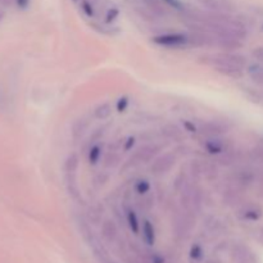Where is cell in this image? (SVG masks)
<instances>
[{
	"label": "cell",
	"instance_id": "obj_1",
	"mask_svg": "<svg viewBox=\"0 0 263 263\" xmlns=\"http://www.w3.org/2000/svg\"><path fill=\"white\" fill-rule=\"evenodd\" d=\"M152 43L168 49H184L190 46V37L186 32H164L153 36Z\"/></svg>",
	"mask_w": 263,
	"mask_h": 263
},
{
	"label": "cell",
	"instance_id": "obj_2",
	"mask_svg": "<svg viewBox=\"0 0 263 263\" xmlns=\"http://www.w3.org/2000/svg\"><path fill=\"white\" fill-rule=\"evenodd\" d=\"M161 149L162 146L158 145V144H145V145L140 146L128 158L126 167H136L139 164L149 163L161 152Z\"/></svg>",
	"mask_w": 263,
	"mask_h": 263
},
{
	"label": "cell",
	"instance_id": "obj_3",
	"mask_svg": "<svg viewBox=\"0 0 263 263\" xmlns=\"http://www.w3.org/2000/svg\"><path fill=\"white\" fill-rule=\"evenodd\" d=\"M233 176V182L236 186L246 189V187L252 186L257 180V174L253 168L251 167H236L234 172L231 174Z\"/></svg>",
	"mask_w": 263,
	"mask_h": 263
},
{
	"label": "cell",
	"instance_id": "obj_4",
	"mask_svg": "<svg viewBox=\"0 0 263 263\" xmlns=\"http://www.w3.org/2000/svg\"><path fill=\"white\" fill-rule=\"evenodd\" d=\"M176 164V156L174 153H164L157 157L151 166V172L156 176L168 174Z\"/></svg>",
	"mask_w": 263,
	"mask_h": 263
},
{
	"label": "cell",
	"instance_id": "obj_5",
	"mask_svg": "<svg viewBox=\"0 0 263 263\" xmlns=\"http://www.w3.org/2000/svg\"><path fill=\"white\" fill-rule=\"evenodd\" d=\"M202 146L207 153L212 154V156H221L225 152H228L229 149H231V144L229 143V140H225L221 136H218V138H205V140H203Z\"/></svg>",
	"mask_w": 263,
	"mask_h": 263
},
{
	"label": "cell",
	"instance_id": "obj_6",
	"mask_svg": "<svg viewBox=\"0 0 263 263\" xmlns=\"http://www.w3.org/2000/svg\"><path fill=\"white\" fill-rule=\"evenodd\" d=\"M210 62H226V63L234 64V66L239 67L241 69H246L247 66H248V62H247V58L241 54L234 53V51H223V53L215 54V55L210 57Z\"/></svg>",
	"mask_w": 263,
	"mask_h": 263
},
{
	"label": "cell",
	"instance_id": "obj_7",
	"mask_svg": "<svg viewBox=\"0 0 263 263\" xmlns=\"http://www.w3.org/2000/svg\"><path fill=\"white\" fill-rule=\"evenodd\" d=\"M229 131V127L220 121H208L199 126V133L205 138H218Z\"/></svg>",
	"mask_w": 263,
	"mask_h": 263
},
{
	"label": "cell",
	"instance_id": "obj_8",
	"mask_svg": "<svg viewBox=\"0 0 263 263\" xmlns=\"http://www.w3.org/2000/svg\"><path fill=\"white\" fill-rule=\"evenodd\" d=\"M212 64L213 67H215L216 71L220 72L223 76L230 77V79H241L244 74V69L239 68V67L234 66V64L226 63V62H212Z\"/></svg>",
	"mask_w": 263,
	"mask_h": 263
},
{
	"label": "cell",
	"instance_id": "obj_9",
	"mask_svg": "<svg viewBox=\"0 0 263 263\" xmlns=\"http://www.w3.org/2000/svg\"><path fill=\"white\" fill-rule=\"evenodd\" d=\"M239 217L246 221H257L262 217V208L256 203H247L239 210Z\"/></svg>",
	"mask_w": 263,
	"mask_h": 263
},
{
	"label": "cell",
	"instance_id": "obj_10",
	"mask_svg": "<svg viewBox=\"0 0 263 263\" xmlns=\"http://www.w3.org/2000/svg\"><path fill=\"white\" fill-rule=\"evenodd\" d=\"M243 153L239 151H235V149H229L228 152H225L223 154H221L220 159H218V163L222 164V166L231 167L236 166L238 163H240L243 161Z\"/></svg>",
	"mask_w": 263,
	"mask_h": 263
},
{
	"label": "cell",
	"instance_id": "obj_11",
	"mask_svg": "<svg viewBox=\"0 0 263 263\" xmlns=\"http://www.w3.org/2000/svg\"><path fill=\"white\" fill-rule=\"evenodd\" d=\"M161 135L164 139H167V140L174 141V143H181V141H184V133L176 125H164L161 128Z\"/></svg>",
	"mask_w": 263,
	"mask_h": 263
},
{
	"label": "cell",
	"instance_id": "obj_12",
	"mask_svg": "<svg viewBox=\"0 0 263 263\" xmlns=\"http://www.w3.org/2000/svg\"><path fill=\"white\" fill-rule=\"evenodd\" d=\"M199 3L212 12H231L234 9L228 0H199Z\"/></svg>",
	"mask_w": 263,
	"mask_h": 263
},
{
	"label": "cell",
	"instance_id": "obj_13",
	"mask_svg": "<svg viewBox=\"0 0 263 263\" xmlns=\"http://www.w3.org/2000/svg\"><path fill=\"white\" fill-rule=\"evenodd\" d=\"M239 186H230L222 193V202L223 204L229 205V207H234V205L239 204L241 200V194Z\"/></svg>",
	"mask_w": 263,
	"mask_h": 263
},
{
	"label": "cell",
	"instance_id": "obj_14",
	"mask_svg": "<svg viewBox=\"0 0 263 263\" xmlns=\"http://www.w3.org/2000/svg\"><path fill=\"white\" fill-rule=\"evenodd\" d=\"M89 126L90 122L86 117L79 118V120L73 123V126H72V138H73L74 140H80V139L84 138V135L87 133V130H89Z\"/></svg>",
	"mask_w": 263,
	"mask_h": 263
},
{
	"label": "cell",
	"instance_id": "obj_15",
	"mask_svg": "<svg viewBox=\"0 0 263 263\" xmlns=\"http://www.w3.org/2000/svg\"><path fill=\"white\" fill-rule=\"evenodd\" d=\"M243 40L238 39H217V46L225 51H235L243 48Z\"/></svg>",
	"mask_w": 263,
	"mask_h": 263
},
{
	"label": "cell",
	"instance_id": "obj_16",
	"mask_svg": "<svg viewBox=\"0 0 263 263\" xmlns=\"http://www.w3.org/2000/svg\"><path fill=\"white\" fill-rule=\"evenodd\" d=\"M247 73L257 84L263 85V63H251L247 66Z\"/></svg>",
	"mask_w": 263,
	"mask_h": 263
},
{
	"label": "cell",
	"instance_id": "obj_17",
	"mask_svg": "<svg viewBox=\"0 0 263 263\" xmlns=\"http://www.w3.org/2000/svg\"><path fill=\"white\" fill-rule=\"evenodd\" d=\"M103 156V145L98 141L94 143L89 149V153H87V161H89L90 166H97L99 163L100 158Z\"/></svg>",
	"mask_w": 263,
	"mask_h": 263
},
{
	"label": "cell",
	"instance_id": "obj_18",
	"mask_svg": "<svg viewBox=\"0 0 263 263\" xmlns=\"http://www.w3.org/2000/svg\"><path fill=\"white\" fill-rule=\"evenodd\" d=\"M121 163V157L117 151H108L103 157V166L108 170L116 168Z\"/></svg>",
	"mask_w": 263,
	"mask_h": 263
},
{
	"label": "cell",
	"instance_id": "obj_19",
	"mask_svg": "<svg viewBox=\"0 0 263 263\" xmlns=\"http://www.w3.org/2000/svg\"><path fill=\"white\" fill-rule=\"evenodd\" d=\"M112 115V105L109 103H102V104L98 105L97 108L92 112L95 120L98 121H105L110 117Z\"/></svg>",
	"mask_w": 263,
	"mask_h": 263
},
{
	"label": "cell",
	"instance_id": "obj_20",
	"mask_svg": "<svg viewBox=\"0 0 263 263\" xmlns=\"http://www.w3.org/2000/svg\"><path fill=\"white\" fill-rule=\"evenodd\" d=\"M126 221H127V225L130 228V230L134 234H139V231H140V222H139L138 215H136V212L133 208H128L126 211Z\"/></svg>",
	"mask_w": 263,
	"mask_h": 263
},
{
	"label": "cell",
	"instance_id": "obj_21",
	"mask_svg": "<svg viewBox=\"0 0 263 263\" xmlns=\"http://www.w3.org/2000/svg\"><path fill=\"white\" fill-rule=\"evenodd\" d=\"M143 236L149 246H153L156 241V229L149 220H145L143 222Z\"/></svg>",
	"mask_w": 263,
	"mask_h": 263
},
{
	"label": "cell",
	"instance_id": "obj_22",
	"mask_svg": "<svg viewBox=\"0 0 263 263\" xmlns=\"http://www.w3.org/2000/svg\"><path fill=\"white\" fill-rule=\"evenodd\" d=\"M118 15H120V9H118L117 5H115L112 3V4H110L109 7H107V9H105L104 15H103V23L112 26L113 23L117 21Z\"/></svg>",
	"mask_w": 263,
	"mask_h": 263
},
{
	"label": "cell",
	"instance_id": "obj_23",
	"mask_svg": "<svg viewBox=\"0 0 263 263\" xmlns=\"http://www.w3.org/2000/svg\"><path fill=\"white\" fill-rule=\"evenodd\" d=\"M80 166V158L76 153H72L67 157L64 162V171L66 174H76L77 168Z\"/></svg>",
	"mask_w": 263,
	"mask_h": 263
},
{
	"label": "cell",
	"instance_id": "obj_24",
	"mask_svg": "<svg viewBox=\"0 0 263 263\" xmlns=\"http://www.w3.org/2000/svg\"><path fill=\"white\" fill-rule=\"evenodd\" d=\"M91 27L94 28L95 31H98V32L105 36H116L118 35V32H120V31L117 30V27H112L110 25H105V23H103L102 25V23L92 22Z\"/></svg>",
	"mask_w": 263,
	"mask_h": 263
},
{
	"label": "cell",
	"instance_id": "obj_25",
	"mask_svg": "<svg viewBox=\"0 0 263 263\" xmlns=\"http://www.w3.org/2000/svg\"><path fill=\"white\" fill-rule=\"evenodd\" d=\"M190 175H192L195 181L204 177V166H203V162L197 161V159L192 161V163H190Z\"/></svg>",
	"mask_w": 263,
	"mask_h": 263
},
{
	"label": "cell",
	"instance_id": "obj_26",
	"mask_svg": "<svg viewBox=\"0 0 263 263\" xmlns=\"http://www.w3.org/2000/svg\"><path fill=\"white\" fill-rule=\"evenodd\" d=\"M151 189H152L151 181H149V180H146V179L136 180L135 185H134V190H135L136 194L140 195V197L148 194V193L151 192Z\"/></svg>",
	"mask_w": 263,
	"mask_h": 263
},
{
	"label": "cell",
	"instance_id": "obj_27",
	"mask_svg": "<svg viewBox=\"0 0 263 263\" xmlns=\"http://www.w3.org/2000/svg\"><path fill=\"white\" fill-rule=\"evenodd\" d=\"M94 3L95 2H92V0H81V3H80V8H81L82 13L86 17L94 18L97 15V9H95Z\"/></svg>",
	"mask_w": 263,
	"mask_h": 263
},
{
	"label": "cell",
	"instance_id": "obj_28",
	"mask_svg": "<svg viewBox=\"0 0 263 263\" xmlns=\"http://www.w3.org/2000/svg\"><path fill=\"white\" fill-rule=\"evenodd\" d=\"M203 205H204V197H203L202 190L195 187L193 189V210L200 211Z\"/></svg>",
	"mask_w": 263,
	"mask_h": 263
},
{
	"label": "cell",
	"instance_id": "obj_29",
	"mask_svg": "<svg viewBox=\"0 0 263 263\" xmlns=\"http://www.w3.org/2000/svg\"><path fill=\"white\" fill-rule=\"evenodd\" d=\"M203 166H204V177L207 180H215L218 175V170L216 167L215 163H211V162L204 161L203 162Z\"/></svg>",
	"mask_w": 263,
	"mask_h": 263
},
{
	"label": "cell",
	"instance_id": "obj_30",
	"mask_svg": "<svg viewBox=\"0 0 263 263\" xmlns=\"http://www.w3.org/2000/svg\"><path fill=\"white\" fill-rule=\"evenodd\" d=\"M128 105H130V98H128L127 95H122V97L118 98L117 102H116V110H117L118 113H125L126 110H127Z\"/></svg>",
	"mask_w": 263,
	"mask_h": 263
},
{
	"label": "cell",
	"instance_id": "obj_31",
	"mask_svg": "<svg viewBox=\"0 0 263 263\" xmlns=\"http://www.w3.org/2000/svg\"><path fill=\"white\" fill-rule=\"evenodd\" d=\"M249 158L254 162H258V163H263V144L259 146H256V148L252 149L249 152Z\"/></svg>",
	"mask_w": 263,
	"mask_h": 263
},
{
	"label": "cell",
	"instance_id": "obj_32",
	"mask_svg": "<svg viewBox=\"0 0 263 263\" xmlns=\"http://www.w3.org/2000/svg\"><path fill=\"white\" fill-rule=\"evenodd\" d=\"M105 133H107V126H103V127H98L97 130H94L91 133V136H90V141H91L92 144L98 143V141L102 140V138L105 135Z\"/></svg>",
	"mask_w": 263,
	"mask_h": 263
},
{
	"label": "cell",
	"instance_id": "obj_33",
	"mask_svg": "<svg viewBox=\"0 0 263 263\" xmlns=\"http://www.w3.org/2000/svg\"><path fill=\"white\" fill-rule=\"evenodd\" d=\"M108 180H109V175L107 172H100L94 177V185L97 187H102L107 184Z\"/></svg>",
	"mask_w": 263,
	"mask_h": 263
},
{
	"label": "cell",
	"instance_id": "obj_34",
	"mask_svg": "<svg viewBox=\"0 0 263 263\" xmlns=\"http://www.w3.org/2000/svg\"><path fill=\"white\" fill-rule=\"evenodd\" d=\"M154 205V198L152 197V195L146 194V195H143L140 199V207L141 208H145V210H151V208H153Z\"/></svg>",
	"mask_w": 263,
	"mask_h": 263
},
{
	"label": "cell",
	"instance_id": "obj_35",
	"mask_svg": "<svg viewBox=\"0 0 263 263\" xmlns=\"http://www.w3.org/2000/svg\"><path fill=\"white\" fill-rule=\"evenodd\" d=\"M103 231H104V234L107 236H115L116 235V226H115V222L110 220L105 221L104 225H103Z\"/></svg>",
	"mask_w": 263,
	"mask_h": 263
},
{
	"label": "cell",
	"instance_id": "obj_36",
	"mask_svg": "<svg viewBox=\"0 0 263 263\" xmlns=\"http://www.w3.org/2000/svg\"><path fill=\"white\" fill-rule=\"evenodd\" d=\"M182 127H184L185 131H187V133H192V134H195L199 131V128L197 127V125L189 120H182Z\"/></svg>",
	"mask_w": 263,
	"mask_h": 263
},
{
	"label": "cell",
	"instance_id": "obj_37",
	"mask_svg": "<svg viewBox=\"0 0 263 263\" xmlns=\"http://www.w3.org/2000/svg\"><path fill=\"white\" fill-rule=\"evenodd\" d=\"M136 144V138L135 136H128L127 139H126L125 141H123V145H122V149L123 152H130L131 149L135 146Z\"/></svg>",
	"mask_w": 263,
	"mask_h": 263
},
{
	"label": "cell",
	"instance_id": "obj_38",
	"mask_svg": "<svg viewBox=\"0 0 263 263\" xmlns=\"http://www.w3.org/2000/svg\"><path fill=\"white\" fill-rule=\"evenodd\" d=\"M252 57H253L257 62H259V63H263V46H258V48L253 49Z\"/></svg>",
	"mask_w": 263,
	"mask_h": 263
},
{
	"label": "cell",
	"instance_id": "obj_39",
	"mask_svg": "<svg viewBox=\"0 0 263 263\" xmlns=\"http://www.w3.org/2000/svg\"><path fill=\"white\" fill-rule=\"evenodd\" d=\"M162 2L166 5H168V7L175 8V9H184V5H182V3L180 2V0H162Z\"/></svg>",
	"mask_w": 263,
	"mask_h": 263
},
{
	"label": "cell",
	"instance_id": "obj_40",
	"mask_svg": "<svg viewBox=\"0 0 263 263\" xmlns=\"http://www.w3.org/2000/svg\"><path fill=\"white\" fill-rule=\"evenodd\" d=\"M190 257L194 259H199L202 257V248L199 246H194L190 251Z\"/></svg>",
	"mask_w": 263,
	"mask_h": 263
},
{
	"label": "cell",
	"instance_id": "obj_41",
	"mask_svg": "<svg viewBox=\"0 0 263 263\" xmlns=\"http://www.w3.org/2000/svg\"><path fill=\"white\" fill-rule=\"evenodd\" d=\"M15 3H17L18 8H21V9H26V8L28 7V4H30V0H15Z\"/></svg>",
	"mask_w": 263,
	"mask_h": 263
},
{
	"label": "cell",
	"instance_id": "obj_42",
	"mask_svg": "<svg viewBox=\"0 0 263 263\" xmlns=\"http://www.w3.org/2000/svg\"><path fill=\"white\" fill-rule=\"evenodd\" d=\"M153 263H164L163 258H161L159 256H154L153 257Z\"/></svg>",
	"mask_w": 263,
	"mask_h": 263
},
{
	"label": "cell",
	"instance_id": "obj_43",
	"mask_svg": "<svg viewBox=\"0 0 263 263\" xmlns=\"http://www.w3.org/2000/svg\"><path fill=\"white\" fill-rule=\"evenodd\" d=\"M92 2H98V0H92Z\"/></svg>",
	"mask_w": 263,
	"mask_h": 263
},
{
	"label": "cell",
	"instance_id": "obj_44",
	"mask_svg": "<svg viewBox=\"0 0 263 263\" xmlns=\"http://www.w3.org/2000/svg\"><path fill=\"white\" fill-rule=\"evenodd\" d=\"M73 2H77V0H73Z\"/></svg>",
	"mask_w": 263,
	"mask_h": 263
}]
</instances>
